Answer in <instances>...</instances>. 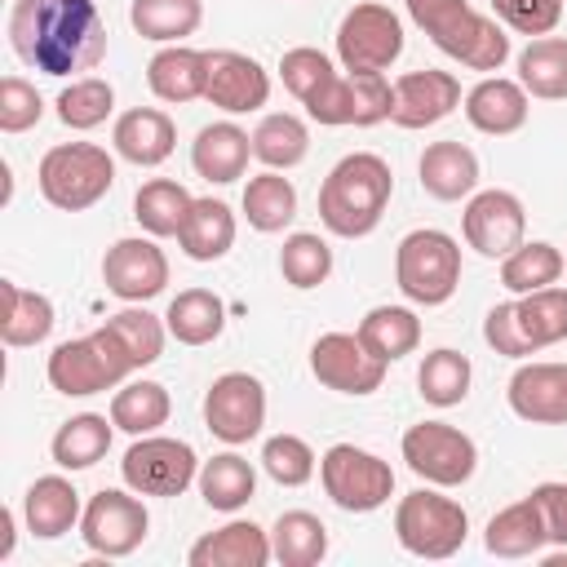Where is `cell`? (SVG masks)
<instances>
[{
	"mask_svg": "<svg viewBox=\"0 0 567 567\" xmlns=\"http://www.w3.org/2000/svg\"><path fill=\"white\" fill-rule=\"evenodd\" d=\"M9 49L40 75H80L106 58V22L97 0H13Z\"/></svg>",
	"mask_w": 567,
	"mask_h": 567,
	"instance_id": "cell-1",
	"label": "cell"
},
{
	"mask_svg": "<svg viewBox=\"0 0 567 567\" xmlns=\"http://www.w3.org/2000/svg\"><path fill=\"white\" fill-rule=\"evenodd\" d=\"M394 195V173L377 151L341 155L319 186V221L337 239H363L381 226Z\"/></svg>",
	"mask_w": 567,
	"mask_h": 567,
	"instance_id": "cell-2",
	"label": "cell"
},
{
	"mask_svg": "<svg viewBox=\"0 0 567 567\" xmlns=\"http://www.w3.org/2000/svg\"><path fill=\"white\" fill-rule=\"evenodd\" d=\"M408 18L430 35V44L461 62L465 71H501L509 62V35L492 13H478L470 0H403Z\"/></svg>",
	"mask_w": 567,
	"mask_h": 567,
	"instance_id": "cell-3",
	"label": "cell"
},
{
	"mask_svg": "<svg viewBox=\"0 0 567 567\" xmlns=\"http://www.w3.org/2000/svg\"><path fill=\"white\" fill-rule=\"evenodd\" d=\"M35 182H40L44 204H53L58 213H84L111 195L115 155L97 142H58L44 151Z\"/></svg>",
	"mask_w": 567,
	"mask_h": 567,
	"instance_id": "cell-4",
	"label": "cell"
},
{
	"mask_svg": "<svg viewBox=\"0 0 567 567\" xmlns=\"http://www.w3.org/2000/svg\"><path fill=\"white\" fill-rule=\"evenodd\" d=\"M133 359L128 350L120 346V337L102 323L93 328L89 337H71V341H58L53 354H49V385L66 399H89V394H102V390H115L133 377Z\"/></svg>",
	"mask_w": 567,
	"mask_h": 567,
	"instance_id": "cell-5",
	"label": "cell"
},
{
	"mask_svg": "<svg viewBox=\"0 0 567 567\" xmlns=\"http://www.w3.org/2000/svg\"><path fill=\"white\" fill-rule=\"evenodd\" d=\"M394 284L412 306H443L461 288V244L447 230H408L394 248Z\"/></svg>",
	"mask_w": 567,
	"mask_h": 567,
	"instance_id": "cell-6",
	"label": "cell"
},
{
	"mask_svg": "<svg viewBox=\"0 0 567 567\" xmlns=\"http://www.w3.org/2000/svg\"><path fill=\"white\" fill-rule=\"evenodd\" d=\"M394 536L412 558L443 563V558L461 554V545L470 536V514L461 509V501H452L434 487H416L394 505Z\"/></svg>",
	"mask_w": 567,
	"mask_h": 567,
	"instance_id": "cell-7",
	"label": "cell"
},
{
	"mask_svg": "<svg viewBox=\"0 0 567 567\" xmlns=\"http://www.w3.org/2000/svg\"><path fill=\"white\" fill-rule=\"evenodd\" d=\"M319 483H323L328 501L346 514H372V509L390 505V496H394L390 461H381L377 452L354 447V443H332L319 456Z\"/></svg>",
	"mask_w": 567,
	"mask_h": 567,
	"instance_id": "cell-8",
	"label": "cell"
},
{
	"mask_svg": "<svg viewBox=\"0 0 567 567\" xmlns=\"http://www.w3.org/2000/svg\"><path fill=\"white\" fill-rule=\"evenodd\" d=\"M408 470L430 483V487H461L474 478L478 470V447L465 430L447 425V421H421V425H408L403 430V443H399Z\"/></svg>",
	"mask_w": 567,
	"mask_h": 567,
	"instance_id": "cell-9",
	"label": "cell"
},
{
	"mask_svg": "<svg viewBox=\"0 0 567 567\" xmlns=\"http://www.w3.org/2000/svg\"><path fill=\"white\" fill-rule=\"evenodd\" d=\"M199 456L186 439L168 434H137L120 456V478L137 496H182L199 478Z\"/></svg>",
	"mask_w": 567,
	"mask_h": 567,
	"instance_id": "cell-10",
	"label": "cell"
},
{
	"mask_svg": "<svg viewBox=\"0 0 567 567\" xmlns=\"http://www.w3.org/2000/svg\"><path fill=\"white\" fill-rule=\"evenodd\" d=\"M394 106V84L385 80V71H337L310 102L306 115L323 128H372L381 120H390Z\"/></svg>",
	"mask_w": 567,
	"mask_h": 567,
	"instance_id": "cell-11",
	"label": "cell"
},
{
	"mask_svg": "<svg viewBox=\"0 0 567 567\" xmlns=\"http://www.w3.org/2000/svg\"><path fill=\"white\" fill-rule=\"evenodd\" d=\"M403 53V18L381 0H359L337 22V62L346 71H385Z\"/></svg>",
	"mask_w": 567,
	"mask_h": 567,
	"instance_id": "cell-12",
	"label": "cell"
},
{
	"mask_svg": "<svg viewBox=\"0 0 567 567\" xmlns=\"http://www.w3.org/2000/svg\"><path fill=\"white\" fill-rule=\"evenodd\" d=\"M151 532V514L146 505L137 501V492H120V487H102L84 501V514H80V540L102 554V558H128L133 549H142Z\"/></svg>",
	"mask_w": 567,
	"mask_h": 567,
	"instance_id": "cell-13",
	"label": "cell"
},
{
	"mask_svg": "<svg viewBox=\"0 0 567 567\" xmlns=\"http://www.w3.org/2000/svg\"><path fill=\"white\" fill-rule=\"evenodd\" d=\"M204 425L230 447L257 439L266 425V385L252 372H221L204 390Z\"/></svg>",
	"mask_w": 567,
	"mask_h": 567,
	"instance_id": "cell-14",
	"label": "cell"
},
{
	"mask_svg": "<svg viewBox=\"0 0 567 567\" xmlns=\"http://www.w3.org/2000/svg\"><path fill=\"white\" fill-rule=\"evenodd\" d=\"M461 235L465 244L478 252V257H509L523 235H527V208L514 190H501V186H487V190H474L465 199V213H461Z\"/></svg>",
	"mask_w": 567,
	"mask_h": 567,
	"instance_id": "cell-15",
	"label": "cell"
},
{
	"mask_svg": "<svg viewBox=\"0 0 567 567\" xmlns=\"http://www.w3.org/2000/svg\"><path fill=\"white\" fill-rule=\"evenodd\" d=\"M102 284L111 297H120L128 306H146L151 297H159L168 288V257L155 244V235L115 239L102 257Z\"/></svg>",
	"mask_w": 567,
	"mask_h": 567,
	"instance_id": "cell-16",
	"label": "cell"
},
{
	"mask_svg": "<svg viewBox=\"0 0 567 567\" xmlns=\"http://www.w3.org/2000/svg\"><path fill=\"white\" fill-rule=\"evenodd\" d=\"M385 368H390V363H381V359L359 341V332H323V337L310 346V372H315V381L328 385V390H337V394L363 399V394L381 390Z\"/></svg>",
	"mask_w": 567,
	"mask_h": 567,
	"instance_id": "cell-17",
	"label": "cell"
},
{
	"mask_svg": "<svg viewBox=\"0 0 567 567\" xmlns=\"http://www.w3.org/2000/svg\"><path fill=\"white\" fill-rule=\"evenodd\" d=\"M509 412L527 425H567V363L532 359L518 363L505 385Z\"/></svg>",
	"mask_w": 567,
	"mask_h": 567,
	"instance_id": "cell-18",
	"label": "cell"
},
{
	"mask_svg": "<svg viewBox=\"0 0 567 567\" xmlns=\"http://www.w3.org/2000/svg\"><path fill=\"white\" fill-rule=\"evenodd\" d=\"M204 97L226 115H248L270 102V75L257 58L239 49H208V89Z\"/></svg>",
	"mask_w": 567,
	"mask_h": 567,
	"instance_id": "cell-19",
	"label": "cell"
},
{
	"mask_svg": "<svg viewBox=\"0 0 567 567\" xmlns=\"http://www.w3.org/2000/svg\"><path fill=\"white\" fill-rule=\"evenodd\" d=\"M456 106H461V80H456L452 71L421 66V71H403V75L394 80L390 120H394L399 128H434V124L447 120Z\"/></svg>",
	"mask_w": 567,
	"mask_h": 567,
	"instance_id": "cell-20",
	"label": "cell"
},
{
	"mask_svg": "<svg viewBox=\"0 0 567 567\" xmlns=\"http://www.w3.org/2000/svg\"><path fill=\"white\" fill-rule=\"evenodd\" d=\"M461 111H465V120H470L474 133L509 137V133H518V128L527 124L532 97H527V89H523L518 80H509V75H483V80L465 93Z\"/></svg>",
	"mask_w": 567,
	"mask_h": 567,
	"instance_id": "cell-21",
	"label": "cell"
},
{
	"mask_svg": "<svg viewBox=\"0 0 567 567\" xmlns=\"http://www.w3.org/2000/svg\"><path fill=\"white\" fill-rule=\"evenodd\" d=\"M248 159H252V133H244L235 120H213L190 142V168L213 186L239 182L248 173Z\"/></svg>",
	"mask_w": 567,
	"mask_h": 567,
	"instance_id": "cell-22",
	"label": "cell"
},
{
	"mask_svg": "<svg viewBox=\"0 0 567 567\" xmlns=\"http://www.w3.org/2000/svg\"><path fill=\"white\" fill-rule=\"evenodd\" d=\"M111 146H115L120 159H128V164H137V168H155V164H164V159L173 155V146H177V124H173V115L159 111V106H133V111H124V115L115 120Z\"/></svg>",
	"mask_w": 567,
	"mask_h": 567,
	"instance_id": "cell-23",
	"label": "cell"
},
{
	"mask_svg": "<svg viewBox=\"0 0 567 567\" xmlns=\"http://www.w3.org/2000/svg\"><path fill=\"white\" fill-rule=\"evenodd\" d=\"M275 558L270 532H261L252 518H230L226 527L199 536L186 549L190 567H266Z\"/></svg>",
	"mask_w": 567,
	"mask_h": 567,
	"instance_id": "cell-24",
	"label": "cell"
},
{
	"mask_svg": "<svg viewBox=\"0 0 567 567\" xmlns=\"http://www.w3.org/2000/svg\"><path fill=\"white\" fill-rule=\"evenodd\" d=\"M416 173L421 190L439 204H456L478 190V155L465 142H430L416 159Z\"/></svg>",
	"mask_w": 567,
	"mask_h": 567,
	"instance_id": "cell-25",
	"label": "cell"
},
{
	"mask_svg": "<svg viewBox=\"0 0 567 567\" xmlns=\"http://www.w3.org/2000/svg\"><path fill=\"white\" fill-rule=\"evenodd\" d=\"M80 514H84V501H80L75 483L62 478V474L35 478V483L27 487V496H22V523H27V532H31L35 540H58V536H66L71 527H80Z\"/></svg>",
	"mask_w": 567,
	"mask_h": 567,
	"instance_id": "cell-26",
	"label": "cell"
},
{
	"mask_svg": "<svg viewBox=\"0 0 567 567\" xmlns=\"http://www.w3.org/2000/svg\"><path fill=\"white\" fill-rule=\"evenodd\" d=\"M146 89L159 102H195L208 89V49H190V44H164L151 62H146Z\"/></svg>",
	"mask_w": 567,
	"mask_h": 567,
	"instance_id": "cell-27",
	"label": "cell"
},
{
	"mask_svg": "<svg viewBox=\"0 0 567 567\" xmlns=\"http://www.w3.org/2000/svg\"><path fill=\"white\" fill-rule=\"evenodd\" d=\"M483 545L492 558H536L549 545V532H545V518H540V505L532 501V492L487 518Z\"/></svg>",
	"mask_w": 567,
	"mask_h": 567,
	"instance_id": "cell-28",
	"label": "cell"
},
{
	"mask_svg": "<svg viewBox=\"0 0 567 567\" xmlns=\"http://www.w3.org/2000/svg\"><path fill=\"white\" fill-rule=\"evenodd\" d=\"M177 244L190 261H221L230 248H235V213L230 204L204 195L190 204L182 230H177Z\"/></svg>",
	"mask_w": 567,
	"mask_h": 567,
	"instance_id": "cell-29",
	"label": "cell"
},
{
	"mask_svg": "<svg viewBox=\"0 0 567 567\" xmlns=\"http://www.w3.org/2000/svg\"><path fill=\"white\" fill-rule=\"evenodd\" d=\"M0 292H4L0 341H4L9 350H22V346H40V341H49V332H53V323H58L53 301H49L44 292H35V288L13 284V279H4V284H0Z\"/></svg>",
	"mask_w": 567,
	"mask_h": 567,
	"instance_id": "cell-30",
	"label": "cell"
},
{
	"mask_svg": "<svg viewBox=\"0 0 567 567\" xmlns=\"http://www.w3.org/2000/svg\"><path fill=\"white\" fill-rule=\"evenodd\" d=\"M168 337L182 346H208L226 328V301L213 288H182L164 310Z\"/></svg>",
	"mask_w": 567,
	"mask_h": 567,
	"instance_id": "cell-31",
	"label": "cell"
},
{
	"mask_svg": "<svg viewBox=\"0 0 567 567\" xmlns=\"http://www.w3.org/2000/svg\"><path fill=\"white\" fill-rule=\"evenodd\" d=\"M111 430H115V421L102 416V412H80L71 421H62L58 434H53V443H49L53 465L58 470H71V474L75 470H93L111 452Z\"/></svg>",
	"mask_w": 567,
	"mask_h": 567,
	"instance_id": "cell-32",
	"label": "cell"
},
{
	"mask_svg": "<svg viewBox=\"0 0 567 567\" xmlns=\"http://www.w3.org/2000/svg\"><path fill=\"white\" fill-rule=\"evenodd\" d=\"M354 332L381 363H399L421 346V319L412 306H372Z\"/></svg>",
	"mask_w": 567,
	"mask_h": 567,
	"instance_id": "cell-33",
	"label": "cell"
},
{
	"mask_svg": "<svg viewBox=\"0 0 567 567\" xmlns=\"http://www.w3.org/2000/svg\"><path fill=\"white\" fill-rule=\"evenodd\" d=\"M195 483H199L204 505L217 514H235L257 496V470L239 452H217L213 461H204Z\"/></svg>",
	"mask_w": 567,
	"mask_h": 567,
	"instance_id": "cell-34",
	"label": "cell"
},
{
	"mask_svg": "<svg viewBox=\"0 0 567 567\" xmlns=\"http://www.w3.org/2000/svg\"><path fill=\"white\" fill-rule=\"evenodd\" d=\"M239 208H244V217L257 235H279L297 217V186L279 168H266V173L248 177Z\"/></svg>",
	"mask_w": 567,
	"mask_h": 567,
	"instance_id": "cell-35",
	"label": "cell"
},
{
	"mask_svg": "<svg viewBox=\"0 0 567 567\" xmlns=\"http://www.w3.org/2000/svg\"><path fill=\"white\" fill-rule=\"evenodd\" d=\"M518 84L527 97L563 102L567 97V35H536L518 53Z\"/></svg>",
	"mask_w": 567,
	"mask_h": 567,
	"instance_id": "cell-36",
	"label": "cell"
},
{
	"mask_svg": "<svg viewBox=\"0 0 567 567\" xmlns=\"http://www.w3.org/2000/svg\"><path fill=\"white\" fill-rule=\"evenodd\" d=\"M310 155V128L306 120H297L292 111H270L257 120L252 128V159H261L266 168H297Z\"/></svg>",
	"mask_w": 567,
	"mask_h": 567,
	"instance_id": "cell-37",
	"label": "cell"
},
{
	"mask_svg": "<svg viewBox=\"0 0 567 567\" xmlns=\"http://www.w3.org/2000/svg\"><path fill=\"white\" fill-rule=\"evenodd\" d=\"M190 204H195V195H190L182 182H173V177H151V182H142L137 195H133V217H137V226H142L146 235L168 239V235L182 230Z\"/></svg>",
	"mask_w": 567,
	"mask_h": 567,
	"instance_id": "cell-38",
	"label": "cell"
},
{
	"mask_svg": "<svg viewBox=\"0 0 567 567\" xmlns=\"http://www.w3.org/2000/svg\"><path fill=\"white\" fill-rule=\"evenodd\" d=\"M270 549L284 567H315L328 558V527L310 509H288L270 527Z\"/></svg>",
	"mask_w": 567,
	"mask_h": 567,
	"instance_id": "cell-39",
	"label": "cell"
},
{
	"mask_svg": "<svg viewBox=\"0 0 567 567\" xmlns=\"http://www.w3.org/2000/svg\"><path fill=\"white\" fill-rule=\"evenodd\" d=\"M128 22L142 40L155 44H182L204 22V0H133Z\"/></svg>",
	"mask_w": 567,
	"mask_h": 567,
	"instance_id": "cell-40",
	"label": "cell"
},
{
	"mask_svg": "<svg viewBox=\"0 0 567 567\" xmlns=\"http://www.w3.org/2000/svg\"><path fill=\"white\" fill-rule=\"evenodd\" d=\"M567 275V252H558L549 239H523L509 257H501V284L523 297V292H536V288H549Z\"/></svg>",
	"mask_w": 567,
	"mask_h": 567,
	"instance_id": "cell-41",
	"label": "cell"
},
{
	"mask_svg": "<svg viewBox=\"0 0 567 567\" xmlns=\"http://www.w3.org/2000/svg\"><path fill=\"white\" fill-rule=\"evenodd\" d=\"M168 412H173V399L159 381H124L111 394V421H115V430H124L133 439L168 425Z\"/></svg>",
	"mask_w": 567,
	"mask_h": 567,
	"instance_id": "cell-42",
	"label": "cell"
},
{
	"mask_svg": "<svg viewBox=\"0 0 567 567\" xmlns=\"http://www.w3.org/2000/svg\"><path fill=\"white\" fill-rule=\"evenodd\" d=\"M470 381H474V368H470V359H465L461 350H452V346L430 350V354L421 359V368H416V390H421V399L434 403V408H456V403H465Z\"/></svg>",
	"mask_w": 567,
	"mask_h": 567,
	"instance_id": "cell-43",
	"label": "cell"
},
{
	"mask_svg": "<svg viewBox=\"0 0 567 567\" xmlns=\"http://www.w3.org/2000/svg\"><path fill=\"white\" fill-rule=\"evenodd\" d=\"M518 310V328L527 337V346L540 354L558 341H567V288L549 284V288H536V292H523L514 301Z\"/></svg>",
	"mask_w": 567,
	"mask_h": 567,
	"instance_id": "cell-44",
	"label": "cell"
},
{
	"mask_svg": "<svg viewBox=\"0 0 567 567\" xmlns=\"http://www.w3.org/2000/svg\"><path fill=\"white\" fill-rule=\"evenodd\" d=\"M58 120L71 128V133H89V128H97V124H106L111 120V111H115V89H111V80H102V75H80V80H71L62 93H58Z\"/></svg>",
	"mask_w": 567,
	"mask_h": 567,
	"instance_id": "cell-45",
	"label": "cell"
},
{
	"mask_svg": "<svg viewBox=\"0 0 567 567\" xmlns=\"http://www.w3.org/2000/svg\"><path fill=\"white\" fill-rule=\"evenodd\" d=\"M279 275L297 288V292H310L319 284H328L332 275V248L323 235L315 230H292L279 248Z\"/></svg>",
	"mask_w": 567,
	"mask_h": 567,
	"instance_id": "cell-46",
	"label": "cell"
},
{
	"mask_svg": "<svg viewBox=\"0 0 567 567\" xmlns=\"http://www.w3.org/2000/svg\"><path fill=\"white\" fill-rule=\"evenodd\" d=\"M106 328L120 337V346L128 350L133 368H151L159 354H164V337H168V323L159 315H151L146 306H124L106 319Z\"/></svg>",
	"mask_w": 567,
	"mask_h": 567,
	"instance_id": "cell-47",
	"label": "cell"
},
{
	"mask_svg": "<svg viewBox=\"0 0 567 567\" xmlns=\"http://www.w3.org/2000/svg\"><path fill=\"white\" fill-rule=\"evenodd\" d=\"M261 470L279 487H306L315 478V470H319V456L301 434H270L261 443Z\"/></svg>",
	"mask_w": 567,
	"mask_h": 567,
	"instance_id": "cell-48",
	"label": "cell"
},
{
	"mask_svg": "<svg viewBox=\"0 0 567 567\" xmlns=\"http://www.w3.org/2000/svg\"><path fill=\"white\" fill-rule=\"evenodd\" d=\"M332 75H337V66H332V58H328L323 49L297 44V49H288V53L279 58V80H284V89H288L301 106H306Z\"/></svg>",
	"mask_w": 567,
	"mask_h": 567,
	"instance_id": "cell-49",
	"label": "cell"
},
{
	"mask_svg": "<svg viewBox=\"0 0 567 567\" xmlns=\"http://www.w3.org/2000/svg\"><path fill=\"white\" fill-rule=\"evenodd\" d=\"M492 18L514 35H554L563 22V0H492Z\"/></svg>",
	"mask_w": 567,
	"mask_h": 567,
	"instance_id": "cell-50",
	"label": "cell"
},
{
	"mask_svg": "<svg viewBox=\"0 0 567 567\" xmlns=\"http://www.w3.org/2000/svg\"><path fill=\"white\" fill-rule=\"evenodd\" d=\"M40 115H44V97L35 93V84L22 75H4L0 80V133H27L40 124Z\"/></svg>",
	"mask_w": 567,
	"mask_h": 567,
	"instance_id": "cell-51",
	"label": "cell"
},
{
	"mask_svg": "<svg viewBox=\"0 0 567 567\" xmlns=\"http://www.w3.org/2000/svg\"><path fill=\"white\" fill-rule=\"evenodd\" d=\"M483 341H487L496 354H505V359H527V354H536V350L527 346L523 328H518L514 301H496V306L483 315Z\"/></svg>",
	"mask_w": 567,
	"mask_h": 567,
	"instance_id": "cell-52",
	"label": "cell"
},
{
	"mask_svg": "<svg viewBox=\"0 0 567 567\" xmlns=\"http://www.w3.org/2000/svg\"><path fill=\"white\" fill-rule=\"evenodd\" d=\"M532 501L540 505V518H545L549 545H567V478L536 483V487H532Z\"/></svg>",
	"mask_w": 567,
	"mask_h": 567,
	"instance_id": "cell-53",
	"label": "cell"
},
{
	"mask_svg": "<svg viewBox=\"0 0 567 567\" xmlns=\"http://www.w3.org/2000/svg\"><path fill=\"white\" fill-rule=\"evenodd\" d=\"M13 509H0V558H9L13 554Z\"/></svg>",
	"mask_w": 567,
	"mask_h": 567,
	"instance_id": "cell-54",
	"label": "cell"
}]
</instances>
